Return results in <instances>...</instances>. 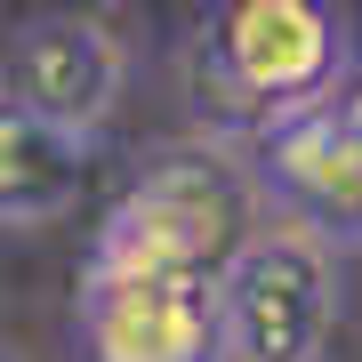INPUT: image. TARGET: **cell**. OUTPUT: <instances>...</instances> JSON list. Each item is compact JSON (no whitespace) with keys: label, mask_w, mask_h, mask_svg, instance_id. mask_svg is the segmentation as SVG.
Segmentation results:
<instances>
[{"label":"cell","mask_w":362,"mask_h":362,"mask_svg":"<svg viewBox=\"0 0 362 362\" xmlns=\"http://www.w3.org/2000/svg\"><path fill=\"white\" fill-rule=\"evenodd\" d=\"M362 33L346 0H218L202 25V89L218 97V121L258 137L266 121L322 105L354 81Z\"/></svg>","instance_id":"1"},{"label":"cell","mask_w":362,"mask_h":362,"mask_svg":"<svg viewBox=\"0 0 362 362\" xmlns=\"http://www.w3.org/2000/svg\"><path fill=\"white\" fill-rule=\"evenodd\" d=\"M266 194L233 153L218 145H177V153L145 161L121 202L97 226V258H137V266H194V274H226L242 258V242L266 218Z\"/></svg>","instance_id":"2"},{"label":"cell","mask_w":362,"mask_h":362,"mask_svg":"<svg viewBox=\"0 0 362 362\" xmlns=\"http://www.w3.org/2000/svg\"><path fill=\"white\" fill-rule=\"evenodd\" d=\"M81 362H226V274L97 258L73 282Z\"/></svg>","instance_id":"3"},{"label":"cell","mask_w":362,"mask_h":362,"mask_svg":"<svg viewBox=\"0 0 362 362\" xmlns=\"http://www.w3.org/2000/svg\"><path fill=\"white\" fill-rule=\"evenodd\" d=\"M338 330V250L266 218L226 266V362H322Z\"/></svg>","instance_id":"4"},{"label":"cell","mask_w":362,"mask_h":362,"mask_svg":"<svg viewBox=\"0 0 362 362\" xmlns=\"http://www.w3.org/2000/svg\"><path fill=\"white\" fill-rule=\"evenodd\" d=\"M250 177L274 218L322 233L330 250H362V121L346 97L298 105L250 137Z\"/></svg>","instance_id":"5"},{"label":"cell","mask_w":362,"mask_h":362,"mask_svg":"<svg viewBox=\"0 0 362 362\" xmlns=\"http://www.w3.org/2000/svg\"><path fill=\"white\" fill-rule=\"evenodd\" d=\"M121 81H129V49L105 16L57 8V16H25L8 33V81H0V105H25V113L57 121L73 137H97L121 105Z\"/></svg>","instance_id":"6"},{"label":"cell","mask_w":362,"mask_h":362,"mask_svg":"<svg viewBox=\"0 0 362 362\" xmlns=\"http://www.w3.org/2000/svg\"><path fill=\"white\" fill-rule=\"evenodd\" d=\"M81 185H89V137L57 129L25 105H0V218H8V233L65 218Z\"/></svg>","instance_id":"7"},{"label":"cell","mask_w":362,"mask_h":362,"mask_svg":"<svg viewBox=\"0 0 362 362\" xmlns=\"http://www.w3.org/2000/svg\"><path fill=\"white\" fill-rule=\"evenodd\" d=\"M338 97H346V113L362 121V65H354V81H346V89H338Z\"/></svg>","instance_id":"8"}]
</instances>
